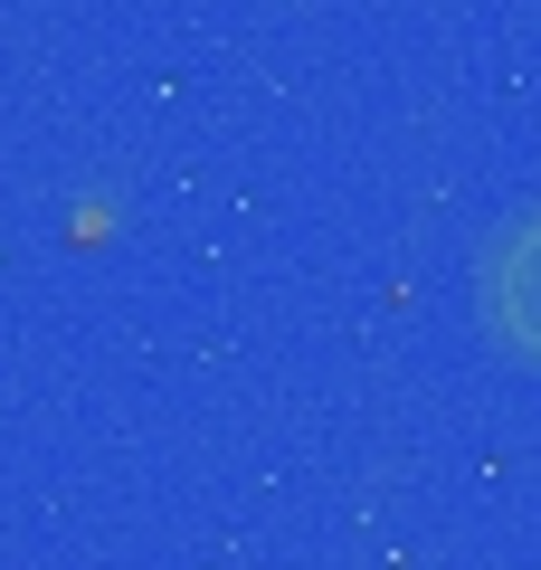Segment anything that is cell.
Masks as SVG:
<instances>
[{"mask_svg":"<svg viewBox=\"0 0 541 570\" xmlns=\"http://www.w3.org/2000/svg\"><path fill=\"white\" fill-rule=\"evenodd\" d=\"M475 324L513 371H541V200L484 238L475 257Z\"/></svg>","mask_w":541,"mask_h":570,"instance_id":"6da1fadb","label":"cell"}]
</instances>
